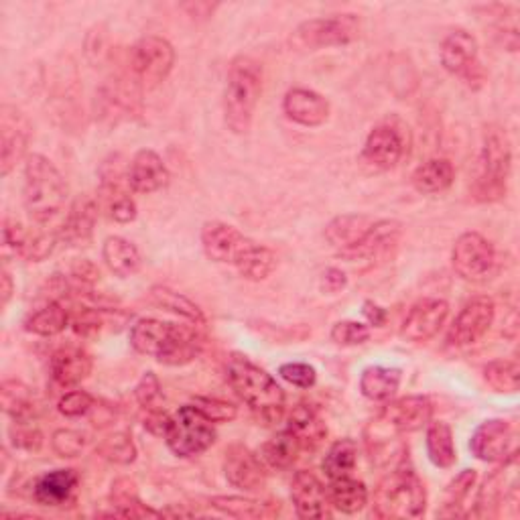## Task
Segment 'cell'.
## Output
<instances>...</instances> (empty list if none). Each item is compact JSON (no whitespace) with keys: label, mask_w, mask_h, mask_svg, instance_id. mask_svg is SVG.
Here are the masks:
<instances>
[{"label":"cell","mask_w":520,"mask_h":520,"mask_svg":"<svg viewBox=\"0 0 520 520\" xmlns=\"http://www.w3.org/2000/svg\"><path fill=\"white\" fill-rule=\"evenodd\" d=\"M200 325H179L161 319H139L130 330V346L165 366H185L204 352Z\"/></svg>","instance_id":"6da1fadb"},{"label":"cell","mask_w":520,"mask_h":520,"mask_svg":"<svg viewBox=\"0 0 520 520\" xmlns=\"http://www.w3.org/2000/svg\"><path fill=\"white\" fill-rule=\"evenodd\" d=\"M226 380L236 397L246 403L258 419L277 423L285 413V390L277 380L246 356L232 354L226 362Z\"/></svg>","instance_id":"7a4b0ae2"},{"label":"cell","mask_w":520,"mask_h":520,"mask_svg":"<svg viewBox=\"0 0 520 520\" xmlns=\"http://www.w3.org/2000/svg\"><path fill=\"white\" fill-rule=\"evenodd\" d=\"M263 92V68L248 55L232 59L224 88V118L236 135H246Z\"/></svg>","instance_id":"3957f363"},{"label":"cell","mask_w":520,"mask_h":520,"mask_svg":"<svg viewBox=\"0 0 520 520\" xmlns=\"http://www.w3.org/2000/svg\"><path fill=\"white\" fill-rule=\"evenodd\" d=\"M70 187L59 169L43 155H31L25 163L23 202L33 222L47 224L68 204Z\"/></svg>","instance_id":"277c9868"},{"label":"cell","mask_w":520,"mask_h":520,"mask_svg":"<svg viewBox=\"0 0 520 520\" xmlns=\"http://www.w3.org/2000/svg\"><path fill=\"white\" fill-rule=\"evenodd\" d=\"M512 171L510 141L500 126L484 130L482 149L476 161L472 195L476 202L494 204L506 198L508 179Z\"/></svg>","instance_id":"5b68a950"},{"label":"cell","mask_w":520,"mask_h":520,"mask_svg":"<svg viewBox=\"0 0 520 520\" xmlns=\"http://www.w3.org/2000/svg\"><path fill=\"white\" fill-rule=\"evenodd\" d=\"M427 508V490L407 462L388 472L376 486L372 512L376 518H419Z\"/></svg>","instance_id":"8992f818"},{"label":"cell","mask_w":520,"mask_h":520,"mask_svg":"<svg viewBox=\"0 0 520 520\" xmlns=\"http://www.w3.org/2000/svg\"><path fill=\"white\" fill-rule=\"evenodd\" d=\"M216 437L218 433L210 419H206L193 405H183L171 417L165 441L177 458L189 460L208 451L216 443Z\"/></svg>","instance_id":"52a82bcc"},{"label":"cell","mask_w":520,"mask_h":520,"mask_svg":"<svg viewBox=\"0 0 520 520\" xmlns=\"http://www.w3.org/2000/svg\"><path fill=\"white\" fill-rule=\"evenodd\" d=\"M173 65L175 49L159 35H147L139 39L133 51H130V68H133V78L141 84V88H155L165 82Z\"/></svg>","instance_id":"ba28073f"},{"label":"cell","mask_w":520,"mask_h":520,"mask_svg":"<svg viewBox=\"0 0 520 520\" xmlns=\"http://www.w3.org/2000/svg\"><path fill=\"white\" fill-rule=\"evenodd\" d=\"M451 265L464 281L482 283L496 269V250L480 232H466L453 244Z\"/></svg>","instance_id":"9c48e42d"},{"label":"cell","mask_w":520,"mask_h":520,"mask_svg":"<svg viewBox=\"0 0 520 520\" xmlns=\"http://www.w3.org/2000/svg\"><path fill=\"white\" fill-rule=\"evenodd\" d=\"M360 37L358 15H334L328 19H311L297 27L295 43L303 49H323L340 47L356 41Z\"/></svg>","instance_id":"30bf717a"},{"label":"cell","mask_w":520,"mask_h":520,"mask_svg":"<svg viewBox=\"0 0 520 520\" xmlns=\"http://www.w3.org/2000/svg\"><path fill=\"white\" fill-rule=\"evenodd\" d=\"M470 451L474 458L486 464H502L518 455L516 429L506 419L484 421L470 439Z\"/></svg>","instance_id":"8fae6325"},{"label":"cell","mask_w":520,"mask_h":520,"mask_svg":"<svg viewBox=\"0 0 520 520\" xmlns=\"http://www.w3.org/2000/svg\"><path fill=\"white\" fill-rule=\"evenodd\" d=\"M496 317V305L490 297L480 295L470 299L464 309L453 319L447 332V344L453 348H466L480 342L492 328Z\"/></svg>","instance_id":"7c38bea8"},{"label":"cell","mask_w":520,"mask_h":520,"mask_svg":"<svg viewBox=\"0 0 520 520\" xmlns=\"http://www.w3.org/2000/svg\"><path fill=\"white\" fill-rule=\"evenodd\" d=\"M31 124L27 116L11 104L0 108V175L7 177L27 155Z\"/></svg>","instance_id":"4fadbf2b"},{"label":"cell","mask_w":520,"mask_h":520,"mask_svg":"<svg viewBox=\"0 0 520 520\" xmlns=\"http://www.w3.org/2000/svg\"><path fill=\"white\" fill-rule=\"evenodd\" d=\"M407 139L395 124H378L370 130L362 149V161L374 171H388L401 163L407 153Z\"/></svg>","instance_id":"5bb4252c"},{"label":"cell","mask_w":520,"mask_h":520,"mask_svg":"<svg viewBox=\"0 0 520 520\" xmlns=\"http://www.w3.org/2000/svg\"><path fill=\"white\" fill-rule=\"evenodd\" d=\"M254 244L238 228L226 222H206L202 228V246L210 260L220 265L236 267L246 250Z\"/></svg>","instance_id":"9a60e30c"},{"label":"cell","mask_w":520,"mask_h":520,"mask_svg":"<svg viewBox=\"0 0 520 520\" xmlns=\"http://www.w3.org/2000/svg\"><path fill=\"white\" fill-rule=\"evenodd\" d=\"M224 474L228 484L242 492H258L267 484V470L248 447L234 443L226 449L224 455Z\"/></svg>","instance_id":"2e32d148"},{"label":"cell","mask_w":520,"mask_h":520,"mask_svg":"<svg viewBox=\"0 0 520 520\" xmlns=\"http://www.w3.org/2000/svg\"><path fill=\"white\" fill-rule=\"evenodd\" d=\"M433 401L425 395H409L386 403L378 421L397 433H413L431 423Z\"/></svg>","instance_id":"e0dca14e"},{"label":"cell","mask_w":520,"mask_h":520,"mask_svg":"<svg viewBox=\"0 0 520 520\" xmlns=\"http://www.w3.org/2000/svg\"><path fill=\"white\" fill-rule=\"evenodd\" d=\"M447 315H449L447 301L435 299V297L421 299L409 309V313L403 321L401 336L413 344L427 342L441 330V325L445 323Z\"/></svg>","instance_id":"ac0fdd59"},{"label":"cell","mask_w":520,"mask_h":520,"mask_svg":"<svg viewBox=\"0 0 520 520\" xmlns=\"http://www.w3.org/2000/svg\"><path fill=\"white\" fill-rule=\"evenodd\" d=\"M518 455L508 462H502L498 470H494L484 486L478 492L476 498V514L478 516H492L498 512V508L508 502L512 496H516L518 488Z\"/></svg>","instance_id":"d6986e66"},{"label":"cell","mask_w":520,"mask_h":520,"mask_svg":"<svg viewBox=\"0 0 520 520\" xmlns=\"http://www.w3.org/2000/svg\"><path fill=\"white\" fill-rule=\"evenodd\" d=\"M126 183L135 193H155L169 183V169L153 149H141L126 169Z\"/></svg>","instance_id":"ffe728a7"},{"label":"cell","mask_w":520,"mask_h":520,"mask_svg":"<svg viewBox=\"0 0 520 520\" xmlns=\"http://www.w3.org/2000/svg\"><path fill=\"white\" fill-rule=\"evenodd\" d=\"M441 65L453 74L464 78L472 68L480 63L478 59V41L466 29H453L441 41Z\"/></svg>","instance_id":"44dd1931"},{"label":"cell","mask_w":520,"mask_h":520,"mask_svg":"<svg viewBox=\"0 0 520 520\" xmlns=\"http://www.w3.org/2000/svg\"><path fill=\"white\" fill-rule=\"evenodd\" d=\"M291 500L299 518H325L330 516L328 490L323 488L319 478L307 470L293 476Z\"/></svg>","instance_id":"7402d4cb"},{"label":"cell","mask_w":520,"mask_h":520,"mask_svg":"<svg viewBox=\"0 0 520 520\" xmlns=\"http://www.w3.org/2000/svg\"><path fill=\"white\" fill-rule=\"evenodd\" d=\"M283 112L295 124L315 128L330 118V102L309 88H291L283 98Z\"/></svg>","instance_id":"603a6c76"},{"label":"cell","mask_w":520,"mask_h":520,"mask_svg":"<svg viewBox=\"0 0 520 520\" xmlns=\"http://www.w3.org/2000/svg\"><path fill=\"white\" fill-rule=\"evenodd\" d=\"M80 476L76 470H53L33 482V500L41 506H68L76 500Z\"/></svg>","instance_id":"cb8c5ba5"},{"label":"cell","mask_w":520,"mask_h":520,"mask_svg":"<svg viewBox=\"0 0 520 520\" xmlns=\"http://www.w3.org/2000/svg\"><path fill=\"white\" fill-rule=\"evenodd\" d=\"M403 236V224L397 220H376L368 236L350 252L342 254L348 260H380L386 258L388 254H393V250L399 246Z\"/></svg>","instance_id":"d4e9b609"},{"label":"cell","mask_w":520,"mask_h":520,"mask_svg":"<svg viewBox=\"0 0 520 520\" xmlns=\"http://www.w3.org/2000/svg\"><path fill=\"white\" fill-rule=\"evenodd\" d=\"M94 368L92 356L84 352L82 348H61L51 356L49 372L57 386L61 388H74L82 384Z\"/></svg>","instance_id":"484cf974"},{"label":"cell","mask_w":520,"mask_h":520,"mask_svg":"<svg viewBox=\"0 0 520 520\" xmlns=\"http://www.w3.org/2000/svg\"><path fill=\"white\" fill-rule=\"evenodd\" d=\"M98 202L94 198H78L68 216L61 222L59 230V240L63 244H70V246H80L84 242H88L94 234V226L98 220Z\"/></svg>","instance_id":"4316f807"},{"label":"cell","mask_w":520,"mask_h":520,"mask_svg":"<svg viewBox=\"0 0 520 520\" xmlns=\"http://www.w3.org/2000/svg\"><path fill=\"white\" fill-rule=\"evenodd\" d=\"M374 222L376 220L364 214L338 216L325 226V240H328L340 254H346L368 236Z\"/></svg>","instance_id":"83f0119b"},{"label":"cell","mask_w":520,"mask_h":520,"mask_svg":"<svg viewBox=\"0 0 520 520\" xmlns=\"http://www.w3.org/2000/svg\"><path fill=\"white\" fill-rule=\"evenodd\" d=\"M102 258L106 267L120 279L137 275L143 265L139 248L122 236H110L104 240Z\"/></svg>","instance_id":"f1b7e54d"},{"label":"cell","mask_w":520,"mask_h":520,"mask_svg":"<svg viewBox=\"0 0 520 520\" xmlns=\"http://www.w3.org/2000/svg\"><path fill=\"white\" fill-rule=\"evenodd\" d=\"M301 451H303V445H301L299 437L287 427L260 445L258 458H260V462L273 470H287L297 462Z\"/></svg>","instance_id":"f546056e"},{"label":"cell","mask_w":520,"mask_h":520,"mask_svg":"<svg viewBox=\"0 0 520 520\" xmlns=\"http://www.w3.org/2000/svg\"><path fill=\"white\" fill-rule=\"evenodd\" d=\"M401 380L403 372L399 368L368 366L360 376V390L368 401L388 403L397 395Z\"/></svg>","instance_id":"4dcf8cb0"},{"label":"cell","mask_w":520,"mask_h":520,"mask_svg":"<svg viewBox=\"0 0 520 520\" xmlns=\"http://www.w3.org/2000/svg\"><path fill=\"white\" fill-rule=\"evenodd\" d=\"M110 500L114 510L108 516H122V518H145V516H163L161 510H153L139 498L137 484L128 478H120L112 484Z\"/></svg>","instance_id":"1f68e13d"},{"label":"cell","mask_w":520,"mask_h":520,"mask_svg":"<svg viewBox=\"0 0 520 520\" xmlns=\"http://www.w3.org/2000/svg\"><path fill=\"white\" fill-rule=\"evenodd\" d=\"M0 395H3L5 413L15 423H33V419L37 417V401L27 384L19 380H5L3 388H0Z\"/></svg>","instance_id":"d6a6232c"},{"label":"cell","mask_w":520,"mask_h":520,"mask_svg":"<svg viewBox=\"0 0 520 520\" xmlns=\"http://www.w3.org/2000/svg\"><path fill=\"white\" fill-rule=\"evenodd\" d=\"M301 441L303 451H315L325 435H328V427L321 421L319 413L311 405H297L289 417L287 425Z\"/></svg>","instance_id":"836d02e7"},{"label":"cell","mask_w":520,"mask_h":520,"mask_svg":"<svg viewBox=\"0 0 520 520\" xmlns=\"http://www.w3.org/2000/svg\"><path fill=\"white\" fill-rule=\"evenodd\" d=\"M427 455L435 468L449 470L458 462V451L453 443V431L443 421H433L427 425Z\"/></svg>","instance_id":"e575fe53"},{"label":"cell","mask_w":520,"mask_h":520,"mask_svg":"<svg viewBox=\"0 0 520 520\" xmlns=\"http://www.w3.org/2000/svg\"><path fill=\"white\" fill-rule=\"evenodd\" d=\"M453 179H455L453 165L449 159L443 157H433L421 163L411 177L415 189L421 193H441L451 187Z\"/></svg>","instance_id":"d590c367"},{"label":"cell","mask_w":520,"mask_h":520,"mask_svg":"<svg viewBox=\"0 0 520 520\" xmlns=\"http://www.w3.org/2000/svg\"><path fill=\"white\" fill-rule=\"evenodd\" d=\"M277 265H279L277 254L271 248L254 242L240 258L236 271L240 273L242 279L260 283V281H267L277 271Z\"/></svg>","instance_id":"8d00e7d4"},{"label":"cell","mask_w":520,"mask_h":520,"mask_svg":"<svg viewBox=\"0 0 520 520\" xmlns=\"http://www.w3.org/2000/svg\"><path fill=\"white\" fill-rule=\"evenodd\" d=\"M70 325V313L63 307L61 301H49L39 311L31 313L25 321V330L41 336V338H53L59 336Z\"/></svg>","instance_id":"74e56055"},{"label":"cell","mask_w":520,"mask_h":520,"mask_svg":"<svg viewBox=\"0 0 520 520\" xmlns=\"http://www.w3.org/2000/svg\"><path fill=\"white\" fill-rule=\"evenodd\" d=\"M358 462V443L350 437L338 439L323 458V472L330 480L352 476Z\"/></svg>","instance_id":"f35d334b"},{"label":"cell","mask_w":520,"mask_h":520,"mask_svg":"<svg viewBox=\"0 0 520 520\" xmlns=\"http://www.w3.org/2000/svg\"><path fill=\"white\" fill-rule=\"evenodd\" d=\"M149 297H151V301H153L157 307H161V309H165V311H171V313L183 317V319L189 321L191 325H200V328H202V325H206V315H204V311H202L198 305H195L191 299H187L185 295H181V293H177V291H173V289H169V287L157 285V287L151 289Z\"/></svg>","instance_id":"ab89813d"},{"label":"cell","mask_w":520,"mask_h":520,"mask_svg":"<svg viewBox=\"0 0 520 520\" xmlns=\"http://www.w3.org/2000/svg\"><path fill=\"white\" fill-rule=\"evenodd\" d=\"M330 506L344 514H356L368 504V490L362 482L354 478H340L332 480L330 490H328Z\"/></svg>","instance_id":"60d3db41"},{"label":"cell","mask_w":520,"mask_h":520,"mask_svg":"<svg viewBox=\"0 0 520 520\" xmlns=\"http://www.w3.org/2000/svg\"><path fill=\"white\" fill-rule=\"evenodd\" d=\"M476 480H478L476 470H462L458 476H455L443 492L437 516H441V518L460 516L464 502L468 500V496L472 494V488L476 486Z\"/></svg>","instance_id":"b9f144b4"},{"label":"cell","mask_w":520,"mask_h":520,"mask_svg":"<svg viewBox=\"0 0 520 520\" xmlns=\"http://www.w3.org/2000/svg\"><path fill=\"white\" fill-rule=\"evenodd\" d=\"M210 504L232 518H271L279 514V506L273 502H260L244 496H216Z\"/></svg>","instance_id":"7bdbcfd3"},{"label":"cell","mask_w":520,"mask_h":520,"mask_svg":"<svg viewBox=\"0 0 520 520\" xmlns=\"http://www.w3.org/2000/svg\"><path fill=\"white\" fill-rule=\"evenodd\" d=\"M102 195L106 200L110 218L118 224H130L135 222L139 208L137 202L133 200V195H130L124 187L122 181H110V183H102Z\"/></svg>","instance_id":"ee69618b"},{"label":"cell","mask_w":520,"mask_h":520,"mask_svg":"<svg viewBox=\"0 0 520 520\" xmlns=\"http://www.w3.org/2000/svg\"><path fill=\"white\" fill-rule=\"evenodd\" d=\"M484 380L494 393L514 395L520 382V366L516 360H492L484 366Z\"/></svg>","instance_id":"f6af8a7d"},{"label":"cell","mask_w":520,"mask_h":520,"mask_svg":"<svg viewBox=\"0 0 520 520\" xmlns=\"http://www.w3.org/2000/svg\"><path fill=\"white\" fill-rule=\"evenodd\" d=\"M98 453L104 460L116 464V466H128L137 460V445L126 431H118L114 435H108L100 441Z\"/></svg>","instance_id":"bcb514c9"},{"label":"cell","mask_w":520,"mask_h":520,"mask_svg":"<svg viewBox=\"0 0 520 520\" xmlns=\"http://www.w3.org/2000/svg\"><path fill=\"white\" fill-rule=\"evenodd\" d=\"M51 447L63 460H74L88 447V435L76 429H57L51 435Z\"/></svg>","instance_id":"7dc6e473"},{"label":"cell","mask_w":520,"mask_h":520,"mask_svg":"<svg viewBox=\"0 0 520 520\" xmlns=\"http://www.w3.org/2000/svg\"><path fill=\"white\" fill-rule=\"evenodd\" d=\"M135 399L137 403L145 409V411H155V409H163V388H161V380L155 372H145L139 380V384L135 386Z\"/></svg>","instance_id":"c3c4849f"},{"label":"cell","mask_w":520,"mask_h":520,"mask_svg":"<svg viewBox=\"0 0 520 520\" xmlns=\"http://www.w3.org/2000/svg\"><path fill=\"white\" fill-rule=\"evenodd\" d=\"M193 407L198 409L212 423H230L238 417V407L228 401L212 399V397H195Z\"/></svg>","instance_id":"681fc988"},{"label":"cell","mask_w":520,"mask_h":520,"mask_svg":"<svg viewBox=\"0 0 520 520\" xmlns=\"http://www.w3.org/2000/svg\"><path fill=\"white\" fill-rule=\"evenodd\" d=\"M332 340L338 346H360L370 340V328L360 321L344 319L332 328Z\"/></svg>","instance_id":"f907efd6"},{"label":"cell","mask_w":520,"mask_h":520,"mask_svg":"<svg viewBox=\"0 0 520 520\" xmlns=\"http://www.w3.org/2000/svg\"><path fill=\"white\" fill-rule=\"evenodd\" d=\"M94 405H96L94 397L90 393H86V390H70V393H65L59 399L57 409L61 415L76 419V417L88 415L94 409Z\"/></svg>","instance_id":"816d5d0a"},{"label":"cell","mask_w":520,"mask_h":520,"mask_svg":"<svg viewBox=\"0 0 520 520\" xmlns=\"http://www.w3.org/2000/svg\"><path fill=\"white\" fill-rule=\"evenodd\" d=\"M102 309H92V307H82L74 313L72 317V330L82 336V338H94L102 330Z\"/></svg>","instance_id":"f5cc1de1"},{"label":"cell","mask_w":520,"mask_h":520,"mask_svg":"<svg viewBox=\"0 0 520 520\" xmlns=\"http://www.w3.org/2000/svg\"><path fill=\"white\" fill-rule=\"evenodd\" d=\"M11 439L17 449L39 451L43 445V433L33 423H15L11 427Z\"/></svg>","instance_id":"db71d44e"},{"label":"cell","mask_w":520,"mask_h":520,"mask_svg":"<svg viewBox=\"0 0 520 520\" xmlns=\"http://www.w3.org/2000/svg\"><path fill=\"white\" fill-rule=\"evenodd\" d=\"M279 374H281V378H285L289 384H293L297 388H311L317 380L315 368L309 364H303V362L283 364L279 368Z\"/></svg>","instance_id":"11a10c76"},{"label":"cell","mask_w":520,"mask_h":520,"mask_svg":"<svg viewBox=\"0 0 520 520\" xmlns=\"http://www.w3.org/2000/svg\"><path fill=\"white\" fill-rule=\"evenodd\" d=\"M70 279L74 281V289H92L100 279V269L88 258L76 260L70 271Z\"/></svg>","instance_id":"9f6ffc18"},{"label":"cell","mask_w":520,"mask_h":520,"mask_svg":"<svg viewBox=\"0 0 520 520\" xmlns=\"http://www.w3.org/2000/svg\"><path fill=\"white\" fill-rule=\"evenodd\" d=\"M3 238H5L7 250H13L17 256H23V250L29 240V232L21 226V222L7 218L5 228H3Z\"/></svg>","instance_id":"6f0895ef"},{"label":"cell","mask_w":520,"mask_h":520,"mask_svg":"<svg viewBox=\"0 0 520 520\" xmlns=\"http://www.w3.org/2000/svg\"><path fill=\"white\" fill-rule=\"evenodd\" d=\"M346 287H348V277H346V273H344L342 269L330 267L328 271L323 273V277H321V289H323L325 293L336 295V293L344 291Z\"/></svg>","instance_id":"680465c9"},{"label":"cell","mask_w":520,"mask_h":520,"mask_svg":"<svg viewBox=\"0 0 520 520\" xmlns=\"http://www.w3.org/2000/svg\"><path fill=\"white\" fill-rule=\"evenodd\" d=\"M171 425V417L163 411V409H155V411H147L145 417V429L155 435V437H165Z\"/></svg>","instance_id":"91938a15"},{"label":"cell","mask_w":520,"mask_h":520,"mask_svg":"<svg viewBox=\"0 0 520 520\" xmlns=\"http://www.w3.org/2000/svg\"><path fill=\"white\" fill-rule=\"evenodd\" d=\"M362 315L368 319L370 325H374V328H382V325L386 323L388 319V311L380 305H376L374 301H364L362 305Z\"/></svg>","instance_id":"94428289"},{"label":"cell","mask_w":520,"mask_h":520,"mask_svg":"<svg viewBox=\"0 0 520 520\" xmlns=\"http://www.w3.org/2000/svg\"><path fill=\"white\" fill-rule=\"evenodd\" d=\"M185 11H189L191 17H212L216 5L210 3H195V5H183Z\"/></svg>","instance_id":"6125c7cd"},{"label":"cell","mask_w":520,"mask_h":520,"mask_svg":"<svg viewBox=\"0 0 520 520\" xmlns=\"http://www.w3.org/2000/svg\"><path fill=\"white\" fill-rule=\"evenodd\" d=\"M11 297H13V279H11L9 271L5 269V271H3V305H5V307L9 305Z\"/></svg>","instance_id":"be15d7a7"}]
</instances>
